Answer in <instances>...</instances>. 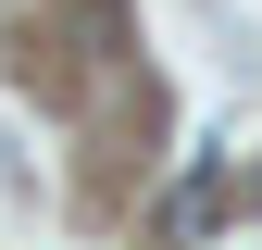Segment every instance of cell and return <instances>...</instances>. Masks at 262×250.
Listing matches in <instances>:
<instances>
[{"label":"cell","instance_id":"2","mask_svg":"<svg viewBox=\"0 0 262 250\" xmlns=\"http://www.w3.org/2000/svg\"><path fill=\"white\" fill-rule=\"evenodd\" d=\"M250 200H262V175H250Z\"/></svg>","mask_w":262,"mask_h":250},{"label":"cell","instance_id":"1","mask_svg":"<svg viewBox=\"0 0 262 250\" xmlns=\"http://www.w3.org/2000/svg\"><path fill=\"white\" fill-rule=\"evenodd\" d=\"M212 213H225V163L200 150V163L175 175V200H162V225H175V238H212Z\"/></svg>","mask_w":262,"mask_h":250}]
</instances>
